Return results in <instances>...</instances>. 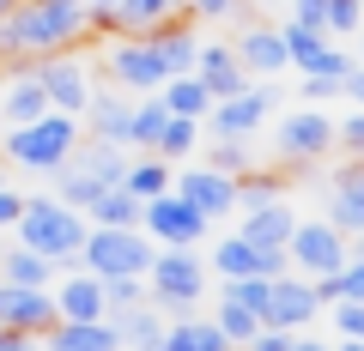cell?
Instances as JSON below:
<instances>
[{
	"label": "cell",
	"instance_id": "obj_50",
	"mask_svg": "<svg viewBox=\"0 0 364 351\" xmlns=\"http://www.w3.org/2000/svg\"><path fill=\"white\" fill-rule=\"evenodd\" d=\"M358 43H364V30H358ZM358 67H364V49H358Z\"/></svg>",
	"mask_w": 364,
	"mask_h": 351
},
{
	"label": "cell",
	"instance_id": "obj_10",
	"mask_svg": "<svg viewBox=\"0 0 364 351\" xmlns=\"http://www.w3.org/2000/svg\"><path fill=\"white\" fill-rule=\"evenodd\" d=\"M286 260L298 267V279H322V273H340V267H346L352 248L328 218H298V230H291V243H286Z\"/></svg>",
	"mask_w": 364,
	"mask_h": 351
},
{
	"label": "cell",
	"instance_id": "obj_48",
	"mask_svg": "<svg viewBox=\"0 0 364 351\" xmlns=\"http://www.w3.org/2000/svg\"><path fill=\"white\" fill-rule=\"evenodd\" d=\"M340 351H364V339H346V345H340Z\"/></svg>",
	"mask_w": 364,
	"mask_h": 351
},
{
	"label": "cell",
	"instance_id": "obj_6",
	"mask_svg": "<svg viewBox=\"0 0 364 351\" xmlns=\"http://www.w3.org/2000/svg\"><path fill=\"white\" fill-rule=\"evenodd\" d=\"M273 145H279V164L286 169H304L316 164V157L334 152V116L328 109H291V116H279V128H273Z\"/></svg>",
	"mask_w": 364,
	"mask_h": 351
},
{
	"label": "cell",
	"instance_id": "obj_5",
	"mask_svg": "<svg viewBox=\"0 0 364 351\" xmlns=\"http://www.w3.org/2000/svg\"><path fill=\"white\" fill-rule=\"evenodd\" d=\"M200 297H207V255L200 248H158L152 267H146V303L188 321V309Z\"/></svg>",
	"mask_w": 364,
	"mask_h": 351
},
{
	"label": "cell",
	"instance_id": "obj_41",
	"mask_svg": "<svg viewBox=\"0 0 364 351\" xmlns=\"http://www.w3.org/2000/svg\"><path fill=\"white\" fill-rule=\"evenodd\" d=\"M334 145L346 157H364V109H352L346 121H334Z\"/></svg>",
	"mask_w": 364,
	"mask_h": 351
},
{
	"label": "cell",
	"instance_id": "obj_1",
	"mask_svg": "<svg viewBox=\"0 0 364 351\" xmlns=\"http://www.w3.org/2000/svg\"><path fill=\"white\" fill-rule=\"evenodd\" d=\"M79 37H91V6L85 0H18L13 13L0 18V61L25 67V61L73 49Z\"/></svg>",
	"mask_w": 364,
	"mask_h": 351
},
{
	"label": "cell",
	"instance_id": "obj_32",
	"mask_svg": "<svg viewBox=\"0 0 364 351\" xmlns=\"http://www.w3.org/2000/svg\"><path fill=\"white\" fill-rule=\"evenodd\" d=\"M116 321V333H122V345H134V351H164V321H158L152 309H128V315H109Z\"/></svg>",
	"mask_w": 364,
	"mask_h": 351
},
{
	"label": "cell",
	"instance_id": "obj_15",
	"mask_svg": "<svg viewBox=\"0 0 364 351\" xmlns=\"http://www.w3.org/2000/svg\"><path fill=\"white\" fill-rule=\"evenodd\" d=\"M316 315H322V303H316L310 279H291V273H279V279H273V297H267V309H261V327H286V333H298V327H310Z\"/></svg>",
	"mask_w": 364,
	"mask_h": 351
},
{
	"label": "cell",
	"instance_id": "obj_27",
	"mask_svg": "<svg viewBox=\"0 0 364 351\" xmlns=\"http://www.w3.org/2000/svg\"><path fill=\"white\" fill-rule=\"evenodd\" d=\"M170 182H176V164H164L158 152H134L128 157V176H122V188H128L134 200H158V194H170Z\"/></svg>",
	"mask_w": 364,
	"mask_h": 351
},
{
	"label": "cell",
	"instance_id": "obj_13",
	"mask_svg": "<svg viewBox=\"0 0 364 351\" xmlns=\"http://www.w3.org/2000/svg\"><path fill=\"white\" fill-rule=\"evenodd\" d=\"M170 194H182L200 218L219 224V218L237 212V176H219V169H207V164H182L176 182H170Z\"/></svg>",
	"mask_w": 364,
	"mask_h": 351
},
{
	"label": "cell",
	"instance_id": "obj_29",
	"mask_svg": "<svg viewBox=\"0 0 364 351\" xmlns=\"http://www.w3.org/2000/svg\"><path fill=\"white\" fill-rule=\"evenodd\" d=\"M164 109L170 116H182V121H207V109H213V91L200 85L195 73H176V79H164Z\"/></svg>",
	"mask_w": 364,
	"mask_h": 351
},
{
	"label": "cell",
	"instance_id": "obj_14",
	"mask_svg": "<svg viewBox=\"0 0 364 351\" xmlns=\"http://www.w3.org/2000/svg\"><path fill=\"white\" fill-rule=\"evenodd\" d=\"M0 327L6 333H49L55 327V297H49V285H6L0 279Z\"/></svg>",
	"mask_w": 364,
	"mask_h": 351
},
{
	"label": "cell",
	"instance_id": "obj_17",
	"mask_svg": "<svg viewBox=\"0 0 364 351\" xmlns=\"http://www.w3.org/2000/svg\"><path fill=\"white\" fill-rule=\"evenodd\" d=\"M195 79L213 91V104H219V97L249 91V73H243V61H237L231 43H200V55H195Z\"/></svg>",
	"mask_w": 364,
	"mask_h": 351
},
{
	"label": "cell",
	"instance_id": "obj_2",
	"mask_svg": "<svg viewBox=\"0 0 364 351\" xmlns=\"http://www.w3.org/2000/svg\"><path fill=\"white\" fill-rule=\"evenodd\" d=\"M73 145H79V116H61V109L0 133V157L13 169H31V176H55L73 157Z\"/></svg>",
	"mask_w": 364,
	"mask_h": 351
},
{
	"label": "cell",
	"instance_id": "obj_35",
	"mask_svg": "<svg viewBox=\"0 0 364 351\" xmlns=\"http://www.w3.org/2000/svg\"><path fill=\"white\" fill-rule=\"evenodd\" d=\"M213 327H219V333L231 339L237 351H243L249 339L261 333V315H255V309H243V303H225V297H219V315H213Z\"/></svg>",
	"mask_w": 364,
	"mask_h": 351
},
{
	"label": "cell",
	"instance_id": "obj_40",
	"mask_svg": "<svg viewBox=\"0 0 364 351\" xmlns=\"http://www.w3.org/2000/svg\"><path fill=\"white\" fill-rule=\"evenodd\" d=\"M243 13H249L243 0H188V18H195V25L200 18H207V25H225V18H243Z\"/></svg>",
	"mask_w": 364,
	"mask_h": 351
},
{
	"label": "cell",
	"instance_id": "obj_19",
	"mask_svg": "<svg viewBox=\"0 0 364 351\" xmlns=\"http://www.w3.org/2000/svg\"><path fill=\"white\" fill-rule=\"evenodd\" d=\"M49 116V91L37 85V73L31 67H13V73L0 79V121L6 128H25V121Z\"/></svg>",
	"mask_w": 364,
	"mask_h": 351
},
{
	"label": "cell",
	"instance_id": "obj_22",
	"mask_svg": "<svg viewBox=\"0 0 364 351\" xmlns=\"http://www.w3.org/2000/svg\"><path fill=\"white\" fill-rule=\"evenodd\" d=\"M286 194H291V169L286 164H273V169L249 164L237 176V212H261V206H273V200H286Z\"/></svg>",
	"mask_w": 364,
	"mask_h": 351
},
{
	"label": "cell",
	"instance_id": "obj_43",
	"mask_svg": "<svg viewBox=\"0 0 364 351\" xmlns=\"http://www.w3.org/2000/svg\"><path fill=\"white\" fill-rule=\"evenodd\" d=\"M18 212H25V194H18V188L6 182V188H0V236H6V230H18Z\"/></svg>",
	"mask_w": 364,
	"mask_h": 351
},
{
	"label": "cell",
	"instance_id": "obj_33",
	"mask_svg": "<svg viewBox=\"0 0 364 351\" xmlns=\"http://www.w3.org/2000/svg\"><path fill=\"white\" fill-rule=\"evenodd\" d=\"M164 351H237L213 321H176L164 327Z\"/></svg>",
	"mask_w": 364,
	"mask_h": 351
},
{
	"label": "cell",
	"instance_id": "obj_26",
	"mask_svg": "<svg viewBox=\"0 0 364 351\" xmlns=\"http://www.w3.org/2000/svg\"><path fill=\"white\" fill-rule=\"evenodd\" d=\"M128 116H134V97H116V91H91L85 104V121L104 145H128Z\"/></svg>",
	"mask_w": 364,
	"mask_h": 351
},
{
	"label": "cell",
	"instance_id": "obj_39",
	"mask_svg": "<svg viewBox=\"0 0 364 351\" xmlns=\"http://www.w3.org/2000/svg\"><path fill=\"white\" fill-rule=\"evenodd\" d=\"M146 303V279H104V309L109 315H128Z\"/></svg>",
	"mask_w": 364,
	"mask_h": 351
},
{
	"label": "cell",
	"instance_id": "obj_28",
	"mask_svg": "<svg viewBox=\"0 0 364 351\" xmlns=\"http://www.w3.org/2000/svg\"><path fill=\"white\" fill-rule=\"evenodd\" d=\"M0 279L6 285H55V260H43L25 243H0Z\"/></svg>",
	"mask_w": 364,
	"mask_h": 351
},
{
	"label": "cell",
	"instance_id": "obj_44",
	"mask_svg": "<svg viewBox=\"0 0 364 351\" xmlns=\"http://www.w3.org/2000/svg\"><path fill=\"white\" fill-rule=\"evenodd\" d=\"M340 97H352V104L364 109V67H352V73H346V85H340Z\"/></svg>",
	"mask_w": 364,
	"mask_h": 351
},
{
	"label": "cell",
	"instance_id": "obj_7",
	"mask_svg": "<svg viewBox=\"0 0 364 351\" xmlns=\"http://www.w3.org/2000/svg\"><path fill=\"white\" fill-rule=\"evenodd\" d=\"M140 230L152 236L158 248H200L213 236V218H200L182 194H158V200L140 206Z\"/></svg>",
	"mask_w": 364,
	"mask_h": 351
},
{
	"label": "cell",
	"instance_id": "obj_37",
	"mask_svg": "<svg viewBox=\"0 0 364 351\" xmlns=\"http://www.w3.org/2000/svg\"><path fill=\"white\" fill-rule=\"evenodd\" d=\"M219 297L225 303H243V309H267V297H273V279H261V273H249V279H225L219 285Z\"/></svg>",
	"mask_w": 364,
	"mask_h": 351
},
{
	"label": "cell",
	"instance_id": "obj_38",
	"mask_svg": "<svg viewBox=\"0 0 364 351\" xmlns=\"http://www.w3.org/2000/svg\"><path fill=\"white\" fill-rule=\"evenodd\" d=\"M249 164H255V157H249V140H207V169H219V176H243Z\"/></svg>",
	"mask_w": 364,
	"mask_h": 351
},
{
	"label": "cell",
	"instance_id": "obj_9",
	"mask_svg": "<svg viewBox=\"0 0 364 351\" xmlns=\"http://www.w3.org/2000/svg\"><path fill=\"white\" fill-rule=\"evenodd\" d=\"M104 79L109 85H122V91H134V97H152V91H164V61H158V49L146 37H116L104 49Z\"/></svg>",
	"mask_w": 364,
	"mask_h": 351
},
{
	"label": "cell",
	"instance_id": "obj_47",
	"mask_svg": "<svg viewBox=\"0 0 364 351\" xmlns=\"http://www.w3.org/2000/svg\"><path fill=\"white\" fill-rule=\"evenodd\" d=\"M85 6H91V13H109V6H116V0H85Z\"/></svg>",
	"mask_w": 364,
	"mask_h": 351
},
{
	"label": "cell",
	"instance_id": "obj_23",
	"mask_svg": "<svg viewBox=\"0 0 364 351\" xmlns=\"http://www.w3.org/2000/svg\"><path fill=\"white\" fill-rule=\"evenodd\" d=\"M158 49V61H164V73L176 79V73H195V55H200V37H195V18H176V25H164V30H152L146 37Z\"/></svg>",
	"mask_w": 364,
	"mask_h": 351
},
{
	"label": "cell",
	"instance_id": "obj_8",
	"mask_svg": "<svg viewBox=\"0 0 364 351\" xmlns=\"http://www.w3.org/2000/svg\"><path fill=\"white\" fill-rule=\"evenodd\" d=\"M273 109H279V91H273V85H249V91H237V97H219L200 128H207V140H255Z\"/></svg>",
	"mask_w": 364,
	"mask_h": 351
},
{
	"label": "cell",
	"instance_id": "obj_30",
	"mask_svg": "<svg viewBox=\"0 0 364 351\" xmlns=\"http://www.w3.org/2000/svg\"><path fill=\"white\" fill-rule=\"evenodd\" d=\"M164 121H170V109H164V97H134V116H128V152H152L158 145V133H164Z\"/></svg>",
	"mask_w": 364,
	"mask_h": 351
},
{
	"label": "cell",
	"instance_id": "obj_21",
	"mask_svg": "<svg viewBox=\"0 0 364 351\" xmlns=\"http://www.w3.org/2000/svg\"><path fill=\"white\" fill-rule=\"evenodd\" d=\"M291 230H298V212H291V200H273V206L261 212H243V224H237V236L255 248H286Z\"/></svg>",
	"mask_w": 364,
	"mask_h": 351
},
{
	"label": "cell",
	"instance_id": "obj_46",
	"mask_svg": "<svg viewBox=\"0 0 364 351\" xmlns=\"http://www.w3.org/2000/svg\"><path fill=\"white\" fill-rule=\"evenodd\" d=\"M291 351H328V345H316V339H291Z\"/></svg>",
	"mask_w": 364,
	"mask_h": 351
},
{
	"label": "cell",
	"instance_id": "obj_25",
	"mask_svg": "<svg viewBox=\"0 0 364 351\" xmlns=\"http://www.w3.org/2000/svg\"><path fill=\"white\" fill-rule=\"evenodd\" d=\"M122 333L116 321H55L49 327V351H116Z\"/></svg>",
	"mask_w": 364,
	"mask_h": 351
},
{
	"label": "cell",
	"instance_id": "obj_42",
	"mask_svg": "<svg viewBox=\"0 0 364 351\" xmlns=\"http://www.w3.org/2000/svg\"><path fill=\"white\" fill-rule=\"evenodd\" d=\"M340 85H346V79H322V73H298V97L310 109H322V97H340Z\"/></svg>",
	"mask_w": 364,
	"mask_h": 351
},
{
	"label": "cell",
	"instance_id": "obj_4",
	"mask_svg": "<svg viewBox=\"0 0 364 351\" xmlns=\"http://www.w3.org/2000/svg\"><path fill=\"white\" fill-rule=\"evenodd\" d=\"M158 243L140 230V224H91L85 243H79V267H85L91 279H146V267H152Z\"/></svg>",
	"mask_w": 364,
	"mask_h": 351
},
{
	"label": "cell",
	"instance_id": "obj_3",
	"mask_svg": "<svg viewBox=\"0 0 364 351\" xmlns=\"http://www.w3.org/2000/svg\"><path fill=\"white\" fill-rule=\"evenodd\" d=\"M85 230H91V218H85V212L61 206L55 194H25V212H18V230H13V243L37 248L43 260H55V267H61V260H73V255H79Z\"/></svg>",
	"mask_w": 364,
	"mask_h": 351
},
{
	"label": "cell",
	"instance_id": "obj_31",
	"mask_svg": "<svg viewBox=\"0 0 364 351\" xmlns=\"http://www.w3.org/2000/svg\"><path fill=\"white\" fill-rule=\"evenodd\" d=\"M200 140H207V128H200V121H182V116H170V121H164V133H158V145H152V152L164 157V164H188V157L200 152Z\"/></svg>",
	"mask_w": 364,
	"mask_h": 351
},
{
	"label": "cell",
	"instance_id": "obj_45",
	"mask_svg": "<svg viewBox=\"0 0 364 351\" xmlns=\"http://www.w3.org/2000/svg\"><path fill=\"white\" fill-rule=\"evenodd\" d=\"M0 351H37V339H31V333H6V327H0Z\"/></svg>",
	"mask_w": 364,
	"mask_h": 351
},
{
	"label": "cell",
	"instance_id": "obj_11",
	"mask_svg": "<svg viewBox=\"0 0 364 351\" xmlns=\"http://www.w3.org/2000/svg\"><path fill=\"white\" fill-rule=\"evenodd\" d=\"M31 73H37V85L49 91V109H61V116H85L91 104V67L79 61V55H43V61H25Z\"/></svg>",
	"mask_w": 364,
	"mask_h": 351
},
{
	"label": "cell",
	"instance_id": "obj_12",
	"mask_svg": "<svg viewBox=\"0 0 364 351\" xmlns=\"http://www.w3.org/2000/svg\"><path fill=\"white\" fill-rule=\"evenodd\" d=\"M279 37H286V61L298 67V73H322V79H346L352 67H358V61H352V55L340 49L334 37H328V30H304V25H291V18H286V25H279Z\"/></svg>",
	"mask_w": 364,
	"mask_h": 351
},
{
	"label": "cell",
	"instance_id": "obj_36",
	"mask_svg": "<svg viewBox=\"0 0 364 351\" xmlns=\"http://www.w3.org/2000/svg\"><path fill=\"white\" fill-rule=\"evenodd\" d=\"M322 30H328V37H358V30H364V0H328V6H322Z\"/></svg>",
	"mask_w": 364,
	"mask_h": 351
},
{
	"label": "cell",
	"instance_id": "obj_16",
	"mask_svg": "<svg viewBox=\"0 0 364 351\" xmlns=\"http://www.w3.org/2000/svg\"><path fill=\"white\" fill-rule=\"evenodd\" d=\"M328 224H334L346 243L364 236V157H346V169L328 182Z\"/></svg>",
	"mask_w": 364,
	"mask_h": 351
},
{
	"label": "cell",
	"instance_id": "obj_51",
	"mask_svg": "<svg viewBox=\"0 0 364 351\" xmlns=\"http://www.w3.org/2000/svg\"><path fill=\"white\" fill-rule=\"evenodd\" d=\"M0 133H6V121H0Z\"/></svg>",
	"mask_w": 364,
	"mask_h": 351
},
{
	"label": "cell",
	"instance_id": "obj_34",
	"mask_svg": "<svg viewBox=\"0 0 364 351\" xmlns=\"http://www.w3.org/2000/svg\"><path fill=\"white\" fill-rule=\"evenodd\" d=\"M85 218L91 224H122V230H128V224H140V200H134L128 188H104V194L85 206Z\"/></svg>",
	"mask_w": 364,
	"mask_h": 351
},
{
	"label": "cell",
	"instance_id": "obj_20",
	"mask_svg": "<svg viewBox=\"0 0 364 351\" xmlns=\"http://www.w3.org/2000/svg\"><path fill=\"white\" fill-rule=\"evenodd\" d=\"M49 297H55V321H109V309H104V279H91V273L61 279Z\"/></svg>",
	"mask_w": 364,
	"mask_h": 351
},
{
	"label": "cell",
	"instance_id": "obj_49",
	"mask_svg": "<svg viewBox=\"0 0 364 351\" xmlns=\"http://www.w3.org/2000/svg\"><path fill=\"white\" fill-rule=\"evenodd\" d=\"M0 188H6V157H0Z\"/></svg>",
	"mask_w": 364,
	"mask_h": 351
},
{
	"label": "cell",
	"instance_id": "obj_24",
	"mask_svg": "<svg viewBox=\"0 0 364 351\" xmlns=\"http://www.w3.org/2000/svg\"><path fill=\"white\" fill-rule=\"evenodd\" d=\"M128 145H104V140H91V145H73V157L67 164L85 169L91 182H104V188H122V176H128Z\"/></svg>",
	"mask_w": 364,
	"mask_h": 351
},
{
	"label": "cell",
	"instance_id": "obj_18",
	"mask_svg": "<svg viewBox=\"0 0 364 351\" xmlns=\"http://www.w3.org/2000/svg\"><path fill=\"white\" fill-rule=\"evenodd\" d=\"M231 49H237V61H243L249 79H279V73L291 67V61H286V37H279L273 25H249Z\"/></svg>",
	"mask_w": 364,
	"mask_h": 351
}]
</instances>
